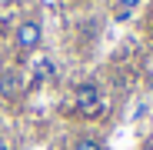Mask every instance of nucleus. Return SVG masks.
<instances>
[{"mask_svg":"<svg viewBox=\"0 0 153 150\" xmlns=\"http://www.w3.org/2000/svg\"><path fill=\"white\" fill-rule=\"evenodd\" d=\"M73 104H76V110H80L83 117H97V113H100V107H103L100 87H97L93 80L76 84V90H73Z\"/></svg>","mask_w":153,"mask_h":150,"instance_id":"1","label":"nucleus"},{"mask_svg":"<svg viewBox=\"0 0 153 150\" xmlns=\"http://www.w3.org/2000/svg\"><path fill=\"white\" fill-rule=\"evenodd\" d=\"M27 90V77H23L20 67H4L0 70V97L4 100H17Z\"/></svg>","mask_w":153,"mask_h":150,"instance_id":"2","label":"nucleus"},{"mask_svg":"<svg viewBox=\"0 0 153 150\" xmlns=\"http://www.w3.org/2000/svg\"><path fill=\"white\" fill-rule=\"evenodd\" d=\"M40 40H43L40 20H23L20 27H17V47L23 50V54H33V50L40 47Z\"/></svg>","mask_w":153,"mask_h":150,"instance_id":"3","label":"nucleus"},{"mask_svg":"<svg viewBox=\"0 0 153 150\" xmlns=\"http://www.w3.org/2000/svg\"><path fill=\"white\" fill-rule=\"evenodd\" d=\"M30 70H33L30 84H47V80H53V73H57V67H53L50 57H33L30 60Z\"/></svg>","mask_w":153,"mask_h":150,"instance_id":"4","label":"nucleus"},{"mask_svg":"<svg viewBox=\"0 0 153 150\" xmlns=\"http://www.w3.org/2000/svg\"><path fill=\"white\" fill-rule=\"evenodd\" d=\"M137 4H140V0H117V20H126Z\"/></svg>","mask_w":153,"mask_h":150,"instance_id":"5","label":"nucleus"},{"mask_svg":"<svg viewBox=\"0 0 153 150\" xmlns=\"http://www.w3.org/2000/svg\"><path fill=\"white\" fill-rule=\"evenodd\" d=\"M73 150H103L93 137H76V143H73Z\"/></svg>","mask_w":153,"mask_h":150,"instance_id":"6","label":"nucleus"},{"mask_svg":"<svg viewBox=\"0 0 153 150\" xmlns=\"http://www.w3.org/2000/svg\"><path fill=\"white\" fill-rule=\"evenodd\" d=\"M0 150H13V147H10V143H7L4 137H0Z\"/></svg>","mask_w":153,"mask_h":150,"instance_id":"7","label":"nucleus"},{"mask_svg":"<svg viewBox=\"0 0 153 150\" xmlns=\"http://www.w3.org/2000/svg\"><path fill=\"white\" fill-rule=\"evenodd\" d=\"M143 150H153V140H146V143H143Z\"/></svg>","mask_w":153,"mask_h":150,"instance_id":"8","label":"nucleus"},{"mask_svg":"<svg viewBox=\"0 0 153 150\" xmlns=\"http://www.w3.org/2000/svg\"><path fill=\"white\" fill-rule=\"evenodd\" d=\"M150 43H153V27H150Z\"/></svg>","mask_w":153,"mask_h":150,"instance_id":"9","label":"nucleus"}]
</instances>
